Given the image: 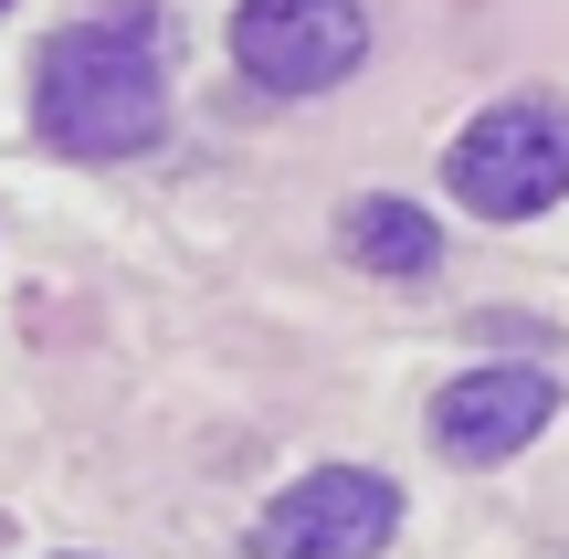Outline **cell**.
I'll list each match as a JSON object with an SVG mask.
<instances>
[{"label": "cell", "mask_w": 569, "mask_h": 559, "mask_svg": "<svg viewBox=\"0 0 569 559\" xmlns=\"http://www.w3.org/2000/svg\"><path fill=\"white\" fill-rule=\"evenodd\" d=\"M169 127V42L148 21H74L32 53V138L53 159H138Z\"/></svg>", "instance_id": "6da1fadb"}, {"label": "cell", "mask_w": 569, "mask_h": 559, "mask_svg": "<svg viewBox=\"0 0 569 559\" xmlns=\"http://www.w3.org/2000/svg\"><path fill=\"white\" fill-rule=\"evenodd\" d=\"M443 180L475 222H538L569 201V117L549 96H507L443 148Z\"/></svg>", "instance_id": "7a4b0ae2"}, {"label": "cell", "mask_w": 569, "mask_h": 559, "mask_svg": "<svg viewBox=\"0 0 569 559\" xmlns=\"http://www.w3.org/2000/svg\"><path fill=\"white\" fill-rule=\"evenodd\" d=\"M401 539V486L380 465H317L274 486V507L243 528V559H380Z\"/></svg>", "instance_id": "3957f363"}, {"label": "cell", "mask_w": 569, "mask_h": 559, "mask_svg": "<svg viewBox=\"0 0 569 559\" xmlns=\"http://www.w3.org/2000/svg\"><path fill=\"white\" fill-rule=\"evenodd\" d=\"M222 42L264 96H338L369 63V11L359 0H243Z\"/></svg>", "instance_id": "277c9868"}, {"label": "cell", "mask_w": 569, "mask_h": 559, "mask_svg": "<svg viewBox=\"0 0 569 559\" xmlns=\"http://www.w3.org/2000/svg\"><path fill=\"white\" fill-rule=\"evenodd\" d=\"M549 422H559V380L538 359H486V370H453L432 391V455L443 465H507Z\"/></svg>", "instance_id": "5b68a950"}, {"label": "cell", "mask_w": 569, "mask_h": 559, "mask_svg": "<svg viewBox=\"0 0 569 559\" xmlns=\"http://www.w3.org/2000/svg\"><path fill=\"white\" fill-rule=\"evenodd\" d=\"M338 243H348V264L390 274V286H411V274L443 264V232H432V211L401 201V190H359V201H348V222H338Z\"/></svg>", "instance_id": "8992f818"}, {"label": "cell", "mask_w": 569, "mask_h": 559, "mask_svg": "<svg viewBox=\"0 0 569 559\" xmlns=\"http://www.w3.org/2000/svg\"><path fill=\"white\" fill-rule=\"evenodd\" d=\"M63 559H84V549H63Z\"/></svg>", "instance_id": "52a82bcc"}, {"label": "cell", "mask_w": 569, "mask_h": 559, "mask_svg": "<svg viewBox=\"0 0 569 559\" xmlns=\"http://www.w3.org/2000/svg\"><path fill=\"white\" fill-rule=\"evenodd\" d=\"M0 11H11V0H0Z\"/></svg>", "instance_id": "ba28073f"}]
</instances>
